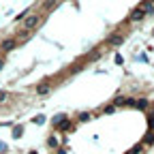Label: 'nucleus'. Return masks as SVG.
Returning <instances> with one entry per match:
<instances>
[{"instance_id": "1", "label": "nucleus", "mask_w": 154, "mask_h": 154, "mask_svg": "<svg viewBox=\"0 0 154 154\" xmlns=\"http://www.w3.org/2000/svg\"><path fill=\"white\" fill-rule=\"evenodd\" d=\"M22 22H24V30H26V32H30V30H34L38 24H41V15H36V13H28V15L22 19Z\"/></svg>"}, {"instance_id": "2", "label": "nucleus", "mask_w": 154, "mask_h": 154, "mask_svg": "<svg viewBox=\"0 0 154 154\" xmlns=\"http://www.w3.org/2000/svg\"><path fill=\"white\" fill-rule=\"evenodd\" d=\"M17 47V41H15V38H5V41L2 43H0V49H2L5 54H9V51H13Z\"/></svg>"}, {"instance_id": "3", "label": "nucleus", "mask_w": 154, "mask_h": 154, "mask_svg": "<svg viewBox=\"0 0 154 154\" xmlns=\"http://www.w3.org/2000/svg\"><path fill=\"white\" fill-rule=\"evenodd\" d=\"M49 92H51V86H49V84L36 86V94H38V96H45V94H49Z\"/></svg>"}, {"instance_id": "4", "label": "nucleus", "mask_w": 154, "mask_h": 154, "mask_svg": "<svg viewBox=\"0 0 154 154\" xmlns=\"http://www.w3.org/2000/svg\"><path fill=\"white\" fill-rule=\"evenodd\" d=\"M143 17H146V15H143V11H141V9H135V11L131 13V17H128V19H131V22H141Z\"/></svg>"}, {"instance_id": "5", "label": "nucleus", "mask_w": 154, "mask_h": 154, "mask_svg": "<svg viewBox=\"0 0 154 154\" xmlns=\"http://www.w3.org/2000/svg\"><path fill=\"white\" fill-rule=\"evenodd\" d=\"M139 9L143 11V15H154V5H152V2H143Z\"/></svg>"}, {"instance_id": "6", "label": "nucleus", "mask_w": 154, "mask_h": 154, "mask_svg": "<svg viewBox=\"0 0 154 154\" xmlns=\"http://www.w3.org/2000/svg\"><path fill=\"white\" fill-rule=\"evenodd\" d=\"M22 133H24V128H22V126H15V128H13V137H15V139H19V137H22Z\"/></svg>"}, {"instance_id": "7", "label": "nucleus", "mask_w": 154, "mask_h": 154, "mask_svg": "<svg viewBox=\"0 0 154 154\" xmlns=\"http://www.w3.org/2000/svg\"><path fill=\"white\" fill-rule=\"evenodd\" d=\"M32 122L34 124H43L45 122V116H36V118H32Z\"/></svg>"}, {"instance_id": "8", "label": "nucleus", "mask_w": 154, "mask_h": 154, "mask_svg": "<svg viewBox=\"0 0 154 154\" xmlns=\"http://www.w3.org/2000/svg\"><path fill=\"white\" fill-rule=\"evenodd\" d=\"M7 99H9V94H7L5 90H0V103H5Z\"/></svg>"}, {"instance_id": "9", "label": "nucleus", "mask_w": 154, "mask_h": 154, "mask_svg": "<svg viewBox=\"0 0 154 154\" xmlns=\"http://www.w3.org/2000/svg\"><path fill=\"white\" fill-rule=\"evenodd\" d=\"M113 60H116V64H122V62H124V60H122V56H120V54H116V58H113Z\"/></svg>"}, {"instance_id": "10", "label": "nucleus", "mask_w": 154, "mask_h": 154, "mask_svg": "<svg viewBox=\"0 0 154 154\" xmlns=\"http://www.w3.org/2000/svg\"><path fill=\"white\" fill-rule=\"evenodd\" d=\"M2 64H5V62H2V60H0V66H2Z\"/></svg>"}, {"instance_id": "11", "label": "nucleus", "mask_w": 154, "mask_h": 154, "mask_svg": "<svg viewBox=\"0 0 154 154\" xmlns=\"http://www.w3.org/2000/svg\"><path fill=\"white\" fill-rule=\"evenodd\" d=\"M152 5H154V0H152Z\"/></svg>"}]
</instances>
